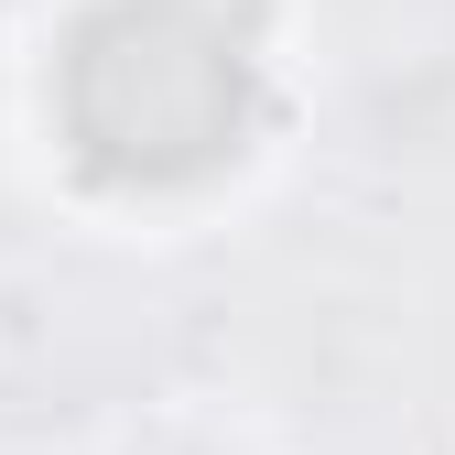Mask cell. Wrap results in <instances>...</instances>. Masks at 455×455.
Segmentation results:
<instances>
[{
    "instance_id": "obj_1",
    "label": "cell",
    "mask_w": 455,
    "mask_h": 455,
    "mask_svg": "<svg viewBox=\"0 0 455 455\" xmlns=\"http://www.w3.org/2000/svg\"><path fill=\"white\" fill-rule=\"evenodd\" d=\"M66 141L87 174L163 196L250 141V44L217 0H98L66 33Z\"/></svg>"
}]
</instances>
